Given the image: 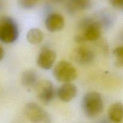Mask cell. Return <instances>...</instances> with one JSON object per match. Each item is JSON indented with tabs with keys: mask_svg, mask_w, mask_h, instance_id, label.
<instances>
[{
	"mask_svg": "<svg viewBox=\"0 0 123 123\" xmlns=\"http://www.w3.org/2000/svg\"><path fill=\"white\" fill-rule=\"evenodd\" d=\"M2 7H3V2L2 0H0V10L2 9Z\"/></svg>",
	"mask_w": 123,
	"mask_h": 123,
	"instance_id": "ffe728a7",
	"label": "cell"
},
{
	"mask_svg": "<svg viewBox=\"0 0 123 123\" xmlns=\"http://www.w3.org/2000/svg\"><path fill=\"white\" fill-rule=\"evenodd\" d=\"M108 119L114 123H120L123 120V104L116 102L112 105L108 110Z\"/></svg>",
	"mask_w": 123,
	"mask_h": 123,
	"instance_id": "4fadbf2b",
	"label": "cell"
},
{
	"mask_svg": "<svg viewBox=\"0 0 123 123\" xmlns=\"http://www.w3.org/2000/svg\"><path fill=\"white\" fill-rule=\"evenodd\" d=\"M91 0H68L66 8L70 13H75L79 11L88 10L92 7Z\"/></svg>",
	"mask_w": 123,
	"mask_h": 123,
	"instance_id": "7c38bea8",
	"label": "cell"
},
{
	"mask_svg": "<svg viewBox=\"0 0 123 123\" xmlns=\"http://www.w3.org/2000/svg\"><path fill=\"white\" fill-rule=\"evenodd\" d=\"M56 58V54L53 49L43 48L41 49L37 59V63L40 68L49 70L54 66Z\"/></svg>",
	"mask_w": 123,
	"mask_h": 123,
	"instance_id": "ba28073f",
	"label": "cell"
},
{
	"mask_svg": "<svg viewBox=\"0 0 123 123\" xmlns=\"http://www.w3.org/2000/svg\"><path fill=\"white\" fill-rule=\"evenodd\" d=\"M44 25L46 28L49 32H58L61 31L64 26V18L60 13H50L46 18Z\"/></svg>",
	"mask_w": 123,
	"mask_h": 123,
	"instance_id": "9c48e42d",
	"label": "cell"
},
{
	"mask_svg": "<svg viewBox=\"0 0 123 123\" xmlns=\"http://www.w3.org/2000/svg\"><path fill=\"white\" fill-rule=\"evenodd\" d=\"M24 112L32 123H51V118L49 114L36 103H27L24 108Z\"/></svg>",
	"mask_w": 123,
	"mask_h": 123,
	"instance_id": "5b68a950",
	"label": "cell"
},
{
	"mask_svg": "<svg viewBox=\"0 0 123 123\" xmlns=\"http://www.w3.org/2000/svg\"><path fill=\"white\" fill-rule=\"evenodd\" d=\"M37 0H18L19 6L25 10L33 8L37 4Z\"/></svg>",
	"mask_w": 123,
	"mask_h": 123,
	"instance_id": "2e32d148",
	"label": "cell"
},
{
	"mask_svg": "<svg viewBox=\"0 0 123 123\" xmlns=\"http://www.w3.org/2000/svg\"><path fill=\"white\" fill-rule=\"evenodd\" d=\"M55 1H57V2H61V1H63V0H54Z\"/></svg>",
	"mask_w": 123,
	"mask_h": 123,
	"instance_id": "44dd1931",
	"label": "cell"
},
{
	"mask_svg": "<svg viewBox=\"0 0 123 123\" xmlns=\"http://www.w3.org/2000/svg\"><path fill=\"white\" fill-rule=\"evenodd\" d=\"M43 33L38 28H31L26 34V40L30 44L36 45L43 41Z\"/></svg>",
	"mask_w": 123,
	"mask_h": 123,
	"instance_id": "5bb4252c",
	"label": "cell"
},
{
	"mask_svg": "<svg viewBox=\"0 0 123 123\" xmlns=\"http://www.w3.org/2000/svg\"><path fill=\"white\" fill-rule=\"evenodd\" d=\"M110 4L115 9L123 11V0H109Z\"/></svg>",
	"mask_w": 123,
	"mask_h": 123,
	"instance_id": "e0dca14e",
	"label": "cell"
},
{
	"mask_svg": "<svg viewBox=\"0 0 123 123\" xmlns=\"http://www.w3.org/2000/svg\"><path fill=\"white\" fill-rule=\"evenodd\" d=\"M34 90L37 98L43 104H49L55 98V91L54 85L48 79L38 80L35 86Z\"/></svg>",
	"mask_w": 123,
	"mask_h": 123,
	"instance_id": "8992f818",
	"label": "cell"
},
{
	"mask_svg": "<svg viewBox=\"0 0 123 123\" xmlns=\"http://www.w3.org/2000/svg\"><path fill=\"white\" fill-rule=\"evenodd\" d=\"M54 75L60 82H72L78 76L76 69L68 61L62 60L56 64L54 69Z\"/></svg>",
	"mask_w": 123,
	"mask_h": 123,
	"instance_id": "277c9868",
	"label": "cell"
},
{
	"mask_svg": "<svg viewBox=\"0 0 123 123\" xmlns=\"http://www.w3.org/2000/svg\"><path fill=\"white\" fill-rule=\"evenodd\" d=\"M71 58L78 64L85 66L90 64L94 60L95 54L93 50L88 46L81 45L72 50Z\"/></svg>",
	"mask_w": 123,
	"mask_h": 123,
	"instance_id": "52a82bcc",
	"label": "cell"
},
{
	"mask_svg": "<svg viewBox=\"0 0 123 123\" xmlns=\"http://www.w3.org/2000/svg\"><path fill=\"white\" fill-rule=\"evenodd\" d=\"M109 121L110 120H108V119H103V120H101L98 123H110Z\"/></svg>",
	"mask_w": 123,
	"mask_h": 123,
	"instance_id": "d6986e66",
	"label": "cell"
},
{
	"mask_svg": "<svg viewBox=\"0 0 123 123\" xmlns=\"http://www.w3.org/2000/svg\"><path fill=\"white\" fill-rule=\"evenodd\" d=\"M103 100L98 92H88L84 95L82 101V108L84 114L89 118L98 116L103 110Z\"/></svg>",
	"mask_w": 123,
	"mask_h": 123,
	"instance_id": "6da1fadb",
	"label": "cell"
},
{
	"mask_svg": "<svg viewBox=\"0 0 123 123\" xmlns=\"http://www.w3.org/2000/svg\"><path fill=\"white\" fill-rule=\"evenodd\" d=\"M60 100L65 103L71 102L78 94V90L72 82L64 83L58 88L56 92Z\"/></svg>",
	"mask_w": 123,
	"mask_h": 123,
	"instance_id": "30bf717a",
	"label": "cell"
},
{
	"mask_svg": "<svg viewBox=\"0 0 123 123\" xmlns=\"http://www.w3.org/2000/svg\"><path fill=\"white\" fill-rule=\"evenodd\" d=\"M38 81V74L36 71L32 69L24 71L20 77V83L22 85L28 90L34 88Z\"/></svg>",
	"mask_w": 123,
	"mask_h": 123,
	"instance_id": "8fae6325",
	"label": "cell"
},
{
	"mask_svg": "<svg viewBox=\"0 0 123 123\" xmlns=\"http://www.w3.org/2000/svg\"><path fill=\"white\" fill-rule=\"evenodd\" d=\"M19 34V28L15 20L8 16H1L0 41L6 44H11L17 40Z\"/></svg>",
	"mask_w": 123,
	"mask_h": 123,
	"instance_id": "7a4b0ae2",
	"label": "cell"
},
{
	"mask_svg": "<svg viewBox=\"0 0 123 123\" xmlns=\"http://www.w3.org/2000/svg\"><path fill=\"white\" fill-rule=\"evenodd\" d=\"M112 53L115 58V66L120 68H123V46L117 47L114 49Z\"/></svg>",
	"mask_w": 123,
	"mask_h": 123,
	"instance_id": "9a60e30c",
	"label": "cell"
},
{
	"mask_svg": "<svg viewBox=\"0 0 123 123\" xmlns=\"http://www.w3.org/2000/svg\"><path fill=\"white\" fill-rule=\"evenodd\" d=\"M4 56V50L1 46H0V61L2 60Z\"/></svg>",
	"mask_w": 123,
	"mask_h": 123,
	"instance_id": "ac0fdd59",
	"label": "cell"
},
{
	"mask_svg": "<svg viewBox=\"0 0 123 123\" xmlns=\"http://www.w3.org/2000/svg\"><path fill=\"white\" fill-rule=\"evenodd\" d=\"M79 28L80 33L78 34L82 38L84 42H94L99 39L102 36L103 25L100 21L86 18L81 20Z\"/></svg>",
	"mask_w": 123,
	"mask_h": 123,
	"instance_id": "3957f363",
	"label": "cell"
}]
</instances>
